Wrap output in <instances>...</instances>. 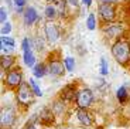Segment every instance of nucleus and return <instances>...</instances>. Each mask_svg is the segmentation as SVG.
Listing matches in <instances>:
<instances>
[{"instance_id": "nucleus-8", "label": "nucleus", "mask_w": 130, "mask_h": 129, "mask_svg": "<svg viewBox=\"0 0 130 129\" xmlns=\"http://www.w3.org/2000/svg\"><path fill=\"white\" fill-rule=\"evenodd\" d=\"M123 33H124V29L120 21H113L110 24H106V26L102 27V34L107 40H115L116 41L117 38H120L123 36Z\"/></svg>"}, {"instance_id": "nucleus-19", "label": "nucleus", "mask_w": 130, "mask_h": 129, "mask_svg": "<svg viewBox=\"0 0 130 129\" xmlns=\"http://www.w3.org/2000/svg\"><path fill=\"white\" fill-rule=\"evenodd\" d=\"M116 99L120 104H124L129 101V89H127L126 85H120L116 89Z\"/></svg>"}, {"instance_id": "nucleus-26", "label": "nucleus", "mask_w": 130, "mask_h": 129, "mask_svg": "<svg viewBox=\"0 0 130 129\" xmlns=\"http://www.w3.org/2000/svg\"><path fill=\"white\" fill-rule=\"evenodd\" d=\"M11 23L10 21H6L2 24V29H0V31H2V36H9L10 33H11Z\"/></svg>"}, {"instance_id": "nucleus-21", "label": "nucleus", "mask_w": 130, "mask_h": 129, "mask_svg": "<svg viewBox=\"0 0 130 129\" xmlns=\"http://www.w3.org/2000/svg\"><path fill=\"white\" fill-rule=\"evenodd\" d=\"M36 122H38V113H34V115L26 122V125L23 126V129H38L36 125Z\"/></svg>"}, {"instance_id": "nucleus-16", "label": "nucleus", "mask_w": 130, "mask_h": 129, "mask_svg": "<svg viewBox=\"0 0 130 129\" xmlns=\"http://www.w3.org/2000/svg\"><path fill=\"white\" fill-rule=\"evenodd\" d=\"M67 105L68 104L65 102V101H62L61 98H57V99H54V102H52V105H51V109H52V112H54V115L55 116H64L65 113H67Z\"/></svg>"}, {"instance_id": "nucleus-10", "label": "nucleus", "mask_w": 130, "mask_h": 129, "mask_svg": "<svg viewBox=\"0 0 130 129\" xmlns=\"http://www.w3.org/2000/svg\"><path fill=\"white\" fill-rule=\"evenodd\" d=\"M55 118L57 116L54 115L51 108L45 107L38 112V123H41V125H45V126L54 125V123H55Z\"/></svg>"}, {"instance_id": "nucleus-32", "label": "nucleus", "mask_w": 130, "mask_h": 129, "mask_svg": "<svg viewBox=\"0 0 130 129\" xmlns=\"http://www.w3.org/2000/svg\"><path fill=\"white\" fill-rule=\"evenodd\" d=\"M101 3H107V4H115V3H117L119 0H99Z\"/></svg>"}, {"instance_id": "nucleus-4", "label": "nucleus", "mask_w": 130, "mask_h": 129, "mask_svg": "<svg viewBox=\"0 0 130 129\" xmlns=\"http://www.w3.org/2000/svg\"><path fill=\"white\" fill-rule=\"evenodd\" d=\"M17 115L13 105H4L2 107V115H0V126L2 129H11L16 125Z\"/></svg>"}, {"instance_id": "nucleus-5", "label": "nucleus", "mask_w": 130, "mask_h": 129, "mask_svg": "<svg viewBox=\"0 0 130 129\" xmlns=\"http://www.w3.org/2000/svg\"><path fill=\"white\" fill-rule=\"evenodd\" d=\"M23 72L19 67L13 68L11 71L6 72V77H4V87L10 91H14L23 84Z\"/></svg>"}, {"instance_id": "nucleus-31", "label": "nucleus", "mask_w": 130, "mask_h": 129, "mask_svg": "<svg viewBox=\"0 0 130 129\" xmlns=\"http://www.w3.org/2000/svg\"><path fill=\"white\" fill-rule=\"evenodd\" d=\"M67 4L71 7H78L79 6V0H67Z\"/></svg>"}, {"instance_id": "nucleus-17", "label": "nucleus", "mask_w": 130, "mask_h": 129, "mask_svg": "<svg viewBox=\"0 0 130 129\" xmlns=\"http://www.w3.org/2000/svg\"><path fill=\"white\" fill-rule=\"evenodd\" d=\"M48 74V68H47V62H37L32 67V75L38 80V78H44Z\"/></svg>"}, {"instance_id": "nucleus-9", "label": "nucleus", "mask_w": 130, "mask_h": 129, "mask_svg": "<svg viewBox=\"0 0 130 129\" xmlns=\"http://www.w3.org/2000/svg\"><path fill=\"white\" fill-rule=\"evenodd\" d=\"M44 34H45V40L50 44H55L59 40V37H61L59 27L54 21H50V20L45 23V26H44Z\"/></svg>"}, {"instance_id": "nucleus-15", "label": "nucleus", "mask_w": 130, "mask_h": 129, "mask_svg": "<svg viewBox=\"0 0 130 129\" xmlns=\"http://www.w3.org/2000/svg\"><path fill=\"white\" fill-rule=\"evenodd\" d=\"M76 119L79 121V123L82 126H86V128L93 125L92 115L88 112V109H81V108H78V111H76Z\"/></svg>"}, {"instance_id": "nucleus-6", "label": "nucleus", "mask_w": 130, "mask_h": 129, "mask_svg": "<svg viewBox=\"0 0 130 129\" xmlns=\"http://www.w3.org/2000/svg\"><path fill=\"white\" fill-rule=\"evenodd\" d=\"M98 16L103 24H110L116 20V7L113 4L99 3L98 6Z\"/></svg>"}, {"instance_id": "nucleus-14", "label": "nucleus", "mask_w": 130, "mask_h": 129, "mask_svg": "<svg viewBox=\"0 0 130 129\" xmlns=\"http://www.w3.org/2000/svg\"><path fill=\"white\" fill-rule=\"evenodd\" d=\"M16 62H17V57L14 54H2V57H0V67L6 72L16 68Z\"/></svg>"}, {"instance_id": "nucleus-20", "label": "nucleus", "mask_w": 130, "mask_h": 129, "mask_svg": "<svg viewBox=\"0 0 130 129\" xmlns=\"http://www.w3.org/2000/svg\"><path fill=\"white\" fill-rule=\"evenodd\" d=\"M44 14H45V17L50 21H52V20L58 16V9H57V6L54 3H48L45 6V9H44Z\"/></svg>"}, {"instance_id": "nucleus-18", "label": "nucleus", "mask_w": 130, "mask_h": 129, "mask_svg": "<svg viewBox=\"0 0 130 129\" xmlns=\"http://www.w3.org/2000/svg\"><path fill=\"white\" fill-rule=\"evenodd\" d=\"M23 61L26 64V67H30V68H32L37 64V58H36V54H34L32 48L23 51Z\"/></svg>"}, {"instance_id": "nucleus-7", "label": "nucleus", "mask_w": 130, "mask_h": 129, "mask_svg": "<svg viewBox=\"0 0 130 129\" xmlns=\"http://www.w3.org/2000/svg\"><path fill=\"white\" fill-rule=\"evenodd\" d=\"M93 99H95V95H93V91L91 88H81V89H78L75 104L81 109H88L92 104H93Z\"/></svg>"}, {"instance_id": "nucleus-30", "label": "nucleus", "mask_w": 130, "mask_h": 129, "mask_svg": "<svg viewBox=\"0 0 130 129\" xmlns=\"http://www.w3.org/2000/svg\"><path fill=\"white\" fill-rule=\"evenodd\" d=\"M13 3L16 4V7H24L27 3V0H13Z\"/></svg>"}, {"instance_id": "nucleus-25", "label": "nucleus", "mask_w": 130, "mask_h": 129, "mask_svg": "<svg viewBox=\"0 0 130 129\" xmlns=\"http://www.w3.org/2000/svg\"><path fill=\"white\" fill-rule=\"evenodd\" d=\"M86 27H88V30H91V31H93V30L96 29V16H95L93 13H91L88 16V19H86Z\"/></svg>"}, {"instance_id": "nucleus-12", "label": "nucleus", "mask_w": 130, "mask_h": 129, "mask_svg": "<svg viewBox=\"0 0 130 129\" xmlns=\"http://www.w3.org/2000/svg\"><path fill=\"white\" fill-rule=\"evenodd\" d=\"M38 19H40V16H38L37 9H34V7H31V6L26 7V10H24V13H23V21L27 27L34 26V24L38 21Z\"/></svg>"}, {"instance_id": "nucleus-2", "label": "nucleus", "mask_w": 130, "mask_h": 129, "mask_svg": "<svg viewBox=\"0 0 130 129\" xmlns=\"http://www.w3.org/2000/svg\"><path fill=\"white\" fill-rule=\"evenodd\" d=\"M36 101V95L31 89V85H30L28 81H24L23 84L20 85L16 89V102L19 105L20 109H27L34 104Z\"/></svg>"}, {"instance_id": "nucleus-22", "label": "nucleus", "mask_w": 130, "mask_h": 129, "mask_svg": "<svg viewBox=\"0 0 130 129\" xmlns=\"http://www.w3.org/2000/svg\"><path fill=\"white\" fill-rule=\"evenodd\" d=\"M99 72H101L102 77H106L109 74V64H107L106 58L101 57V65H99Z\"/></svg>"}, {"instance_id": "nucleus-13", "label": "nucleus", "mask_w": 130, "mask_h": 129, "mask_svg": "<svg viewBox=\"0 0 130 129\" xmlns=\"http://www.w3.org/2000/svg\"><path fill=\"white\" fill-rule=\"evenodd\" d=\"M0 50L2 54H13L16 51V41L9 36H2L0 38Z\"/></svg>"}, {"instance_id": "nucleus-3", "label": "nucleus", "mask_w": 130, "mask_h": 129, "mask_svg": "<svg viewBox=\"0 0 130 129\" xmlns=\"http://www.w3.org/2000/svg\"><path fill=\"white\" fill-rule=\"evenodd\" d=\"M47 68H48V72L52 75V77L61 78L65 75L67 72V68H65V64L62 61L59 55H57V53L51 54L48 58H47Z\"/></svg>"}, {"instance_id": "nucleus-33", "label": "nucleus", "mask_w": 130, "mask_h": 129, "mask_svg": "<svg viewBox=\"0 0 130 129\" xmlns=\"http://www.w3.org/2000/svg\"><path fill=\"white\" fill-rule=\"evenodd\" d=\"M82 3H84L86 7H89V6L92 4V0H82Z\"/></svg>"}, {"instance_id": "nucleus-1", "label": "nucleus", "mask_w": 130, "mask_h": 129, "mask_svg": "<svg viewBox=\"0 0 130 129\" xmlns=\"http://www.w3.org/2000/svg\"><path fill=\"white\" fill-rule=\"evenodd\" d=\"M110 53L117 64L122 67H127L130 64V40L123 37L117 38L112 44Z\"/></svg>"}, {"instance_id": "nucleus-29", "label": "nucleus", "mask_w": 130, "mask_h": 129, "mask_svg": "<svg viewBox=\"0 0 130 129\" xmlns=\"http://www.w3.org/2000/svg\"><path fill=\"white\" fill-rule=\"evenodd\" d=\"M34 45H36L37 50H42L44 48V40L40 38V37H37V38L34 40Z\"/></svg>"}, {"instance_id": "nucleus-28", "label": "nucleus", "mask_w": 130, "mask_h": 129, "mask_svg": "<svg viewBox=\"0 0 130 129\" xmlns=\"http://www.w3.org/2000/svg\"><path fill=\"white\" fill-rule=\"evenodd\" d=\"M6 21H9V20H7V10H6V7H2V9H0V23L3 24V23H6Z\"/></svg>"}, {"instance_id": "nucleus-34", "label": "nucleus", "mask_w": 130, "mask_h": 129, "mask_svg": "<svg viewBox=\"0 0 130 129\" xmlns=\"http://www.w3.org/2000/svg\"><path fill=\"white\" fill-rule=\"evenodd\" d=\"M45 2H48V3H57V0H45Z\"/></svg>"}, {"instance_id": "nucleus-11", "label": "nucleus", "mask_w": 130, "mask_h": 129, "mask_svg": "<svg viewBox=\"0 0 130 129\" xmlns=\"http://www.w3.org/2000/svg\"><path fill=\"white\" fill-rule=\"evenodd\" d=\"M76 94H78V89L75 88V84H69L64 88V89L59 92V97L62 101H65L67 104H71V102H75L76 99Z\"/></svg>"}, {"instance_id": "nucleus-23", "label": "nucleus", "mask_w": 130, "mask_h": 129, "mask_svg": "<svg viewBox=\"0 0 130 129\" xmlns=\"http://www.w3.org/2000/svg\"><path fill=\"white\" fill-rule=\"evenodd\" d=\"M28 82H30V85H31V89H32V92H34V95L38 97V98H41L42 97V91H41V88H40V85L37 84V81L34 80V78H31V80H28Z\"/></svg>"}, {"instance_id": "nucleus-24", "label": "nucleus", "mask_w": 130, "mask_h": 129, "mask_svg": "<svg viewBox=\"0 0 130 129\" xmlns=\"http://www.w3.org/2000/svg\"><path fill=\"white\" fill-rule=\"evenodd\" d=\"M64 64H65V68H67L68 72H74L75 71V58L74 57L64 58Z\"/></svg>"}, {"instance_id": "nucleus-27", "label": "nucleus", "mask_w": 130, "mask_h": 129, "mask_svg": "<svg viewBox=\"0 0 130 129\" xmlns=\"http://www.w3.org/2000/svg\"><path fill=\"white\" fill-rule=\"evenodd\" d=\"M21 48H23V51H26V50H31V41H30L28 37H24L23 41H21Z\"/></svg>"}]
</instances>
